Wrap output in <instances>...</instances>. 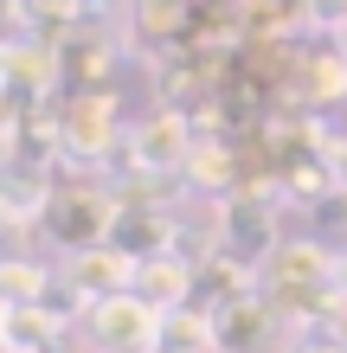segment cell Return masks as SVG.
Here are the masks:
<instances>
[{"label":"cell","instance_id":"obj_1","mask_svg":"<svg viewBox=\"0 0 347 353\" xmlns=\"http://www.w3.org/2000/svg\"><path fill=\"white\" fill-rule=\"evenodd\" d=\"M116 225H122V193L103 180H90V174H77L65 180L52 193V212H46V238L58 244V251H90V244H110L116 238Z\"/></svg>","mask_w":347,"mask_h":353},{"label":"cell","instance_id":"obj_2","mask_svg":"<svg viewBox=\"0 0 347 353\" xmlns=\"http://www.w3.org/2000/svg\"><path fill=\"white\" fill-rule=\"evenodd\" d=\"M116 90H71V103H58V154L71 174H97L103 154L116 148Z\"/></svg>","mask_w":347,"mask_h":353},{"label":"cell","instance_id":"obj_3","mask_svg":"<svg viewBox=\"0 0 347 353\" xmlns=\"http://www.w3.org/2000/svg\"><path fill=\"white\" fill-rule=\"evenodd\" d=\"M161 308L148 296H135V289H122V296H103L84 308V341L90 353H161Z\"/></svg>","mask_w":347,"mask_h":353},{"label":"cell","instance_id":"obj_4","mask_svg":"<svg viewBox=\"0 0 347 353\" xmlns=\"http://www.w3.org/2000/svg\"><path fill=\"white\" fill-rule=\"evenodd\" d=\"M193 141H199V129L187 122V110L161 103V110H155V116H141V122H135V135H129V174H155V180L187 174Z\"/></svg>","mask_w":347,"mask_h":353},{"label":"cell","instance_id":"obj_5","mask_svg":"<svg viewBox=\"0 0 347 353\" xmlns=\"http://www.w3.org/2000/svg\"><path fill=\"white\" fill-rule=\"evenodd\" d=\"M0 71H7V97L13 103H46L58 84H65V46L46 32H26V26H13L7 39V52H0Z\"/></svg>","mask_w":347,"mask_h":353},{"label":"cell","instance_id":"obj_6","mask_svg":"<svg viewBox=\"0 0 347 353\" xmlns=\"http://www.w3.org/2000/svg\"><path fill=\"white\" fill-rule=\"evenodd\" d=\"M135 251L129 244H90V251H71V263H65V276H71V289L84 302H103V296H122V289H135Z\"/></svg>","mask_w":347,"mask_h":353},{"label":"cell","instance_id":"obj_7","mask_svg":"<svg viewBox=\"0 0 347 353\" xmlns=\"http://www.w3.org/2000/svg\"><path fill=\"white\" fill-rule=\"evenodd\" d=\"M193 289H199V270H193V257L180 251V244L141 251V263H135V296H148L161 315H168V308H187Z\"/></svg>","mask_w":347,"mask_h":353},{"label":"cell","instance_id":"obj_8","mask_svg":"<svg viewBox=\"0 0 347 353\" xmlns=\"http://www.w3.org/2000/svg\"><path fill=\"white\" fill-rule=\"evenodd\" d=\"M219 315V341H226V353H257L264 341H270V327L283 321L270 302L257 296V289H244V296H232L226 308H212Z\"/></svg>","mask_w":347,"mask_h":353},{"label":"cell","instance_id":"obj_9","mask_svg":"<svg viewBox=\"0 0 347 353\" xmlns=\"http://www.w3.org/2000/svg\"><path fill=\"white\" fill-rule=\"evenodd\" d=\"M52 168H7V186H0V212H7L13 232H32V225H46L52 212Z\"/></svg>","mask_w":347,"mask_h":353},{"label":"cell","instance_id":"obj_10","mask_svg":"<svg viewBox=\"0 0 347 353\" xmlns=\"http://www.w3.org/2000/svg\"><path fill=\"white\" fill-rule=\"evenodd\" d=\"M58 341H65V315L46 302H13L0 315V347L7 353H52Z\"/></svg>","mask_w":347,"mask_h":353},{"label":"cell","instance_id":"obj_11","mask_svg":"<svg viewBox=\"0 0 347 353\" xmlns=\"http://www.w3.org/2000/svg\"><path fill=\"white\" fill-rule=\"evenodd\" d=\"M290 97L296 103H341L347 97V58H341V46L335 52H302L296 65H290Z\"/></svg>","mask_w":347,"mask_h":353},{"label":"cell","instance_id":"obj_12","mask_svg":"<svg viewBox=\"0 0 347 353\" xmlns=\"http://www.w3.org/2000/svg\"><path fill=\"white\" fill-rule=\"evenodd\" d=\"M180 180H187L193 193H206V199H232V186H238V161H232V148H226L219 135H199Z\"/></svg>","mask_w":347,"mask_h":353},{"label":"cell","instance_id":"obj_13","mask_svg":"<svg viewBox=\"0 0 347 353\" xmlns=\"http://www.w3.org/2000/svg\"><path fill=\"white\" fill-rule=\"evenodd\" d=\"M161 353H226L219 341V315L212 308H168V321H161Z\"/></svg>","mask_w":347,"mask_h":353},{"label":"cell","instance_id":"obj_14","mask_svg":"<svg viewBox=\"0 0 347 353\" xmlns=\"http://www.w3.org/2000/svg\"><path fill=\"white\" fill-rule=\"evenodd\" d=\"M52 296V263H39V257H7L0 263V302H46Z\"/></svg>","mask_w":347,"mask_h":353},{"label":"cell","instance_id":"obj_15","mask_svg":"<svg viewBox=\"0 0 347 353\" xmlns=\"http://www.w3.org/2000/svg\"><path fill=\"white\" fill-rule=\"evenodd\" d=\"M84 13H90V0H26V19H19V26H32V19H39V32L58 39L71 19H84Z\"/></svg>","mask_w":347,"mask_h":353},{"label":"cell","instance_id":"obj_16","mask_svg":"<svg viewBox=\"0 0 347 353\" xmlns=\"http://www.w3.org/2000/svg\"><path fill=\"white\" fill-rule=\"evenodd\" d=\"M328 161H335V186L347 193V135H335V141H328Z\"/></svg>","mask_w":347,"mask_h":353},{"label":"cell","instance_id":"obj_17","mask_svg":"<svg viewBox=\"0 0 347 353\" xmlns=\"http://www.w3.org/2000/svg\"><path fill=\"white\" fill-rule=\"evenodd\" d=\"M328 341H335V347H347V302L328 315Z\"/></svg>","mask_w":347,"mask_h":353},{"label":"cell","instance_id":"obj_18","mask_svg":"<svg viewBox=\"0 0 347 353\" xmlns=\"http://www.w3.org/2000/svg\"><path fill=\"white\" fill-rule=\"evenodd\" d=\"M290 353H347V347H335V341H296Z\"/></svg>","mask_w":347,"mask_h":353},{"label":"cell","instance_id":"obj_19","mask_svg":"<svg viewBox=\"0 0 347 353\" xmlns=\"http://www.w3.org/2000/svg\"><path fill=\"white\" fill-rule=\"evenodd\" d=\"M335 296H341V302H347V251H341V257H335Z\"/></svg>","mask_w":347,"mask_h":353},{"label":"cell","instance_id":"obj_20","mask_svg":"<svg viewBox=\"0 0 347 353\" xmlns=\"http://www.w3.org/2000/svg\"><path fill=\"white\" fill-rule=\"evenodd\" d=\"M335 46H341V58H347V26H335Z\"/></svg>","mask_w":347,"mask_h":353}]
</instances>
